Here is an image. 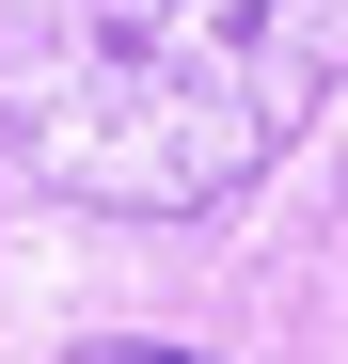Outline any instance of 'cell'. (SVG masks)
<instances>
[{"mask_svg":"<svg viewBox=\"0 0 348 364\" xmlns=\"http://www.w3.org/2000/svg\"><path fill=\"white\" fill-rule=\"evenodd\" d=\"M332 80L348 0H0V143L111 222H206Z\"/></svg>","mask_w":348,"mask_h":364,"instance_id":"6da1fadb","label":"cell"},{"mask_svg":"<svg viewBox=\"0 0 348 364\" xmlns=\"http://www.w3.org/2000/svg\"><path fill=\"white\" fill-rule=\"evenodd\" d=\"M80 364H190V348H143V333H111V348H80Z\"/></svg>","mask_w":348,"mask_h":364,"instance_id":"7a4b0ae2","label":"cell"}]
</instances>
